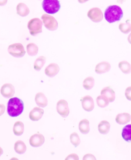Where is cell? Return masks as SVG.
I'll return each mask as SVG.
<instances>
[{"label": "cell", "instance_id": "cell-1", "mask_svg": "<svg viewBox=\"0 0 131 160\" xmlns=\"http://www.w3.org/2000/svg\"><path fill=\"white\" fill-rule=\"evenodd\" d=\"M24 108L23 102L18 98H13L9 100L7 112L12 117H17L23 112Z\"/></svg>", "mask_w": 131, "mask_h": 160}, {"label": "cell", "instance_id": "cell-2", "mask_svg": "<svg viewBox=\"0 0 131 160\" xmlns=\"http://www.w3.org/2000/svg\"><path fill=\"white\" fill-rule=\"evenodd\" d=\"M123 17V10L119 6L117 5L109 6L104 12L105 20L109 23L120 21Z\"/></svg>", "mask_w": 131, "mask_h": 160}, {"label": "cell", "instance_id": "cell-3", "mask_svg": "<svg viewBox=\"0 0 131 160\" xmlns=\"http://www.w3.org/2000/svg\"><path fill=\"white\" fill-rule=\"evenodd\" d=\"M42 7L47 13L54 14L59 12L61 4L59 0H43Z\"/></svg>", "mask_w": 131, "mask_h": 160}, {"label": "cell", "instance_id": "cell-4", "mask_svg": "<svg viewBox=\"0 0 131 160\" xmlns=\"http://www.w3.org/2000/svg\"><path fill=\"white\" fill-rule=\"evenodd\" d=\"M43 23L39 18H34L30 20L28 24V28L32 36H36L42 32Z\"/></svg>", "mask_w": 131, "mask_h": 160}, {"label": "cell", "instance_id": "cell-5", "mask_svg": "<svg viewBox=\"0 0 131 160\" xmlns=\"http://www.w3.org/2000/svg\"><path fill=\"white\" fill-rule=\"evenodd\" d=\"M8 52L9 54L16 58L23 57L26 53L24 47L21 43L10 45L8 48Z\"/></svg>", "mask_w": 131, "mask_h": 160}, {"label": "cell", "instance_id": "cell-6", "mask_svg": "<svg viewBox=\"0 0 131 160\" xmlns=\"http://www.w3.org/2000/svg\"><path fill=\"white\" fill-rule=\"evenodd\" d=\"M41 19L46 28L50 31L56 30L58 27V23L57 21L52 16L48 14H43Z\"/></svg>", "mask_w": 131, "mask_h": 160}, {"label": "cell", "instance_id": "cell-7", "mask_svg": "<svg viewBox=\"0 0 131 160\" xmlns=\"http://www.w3.org/2000/svg\"><path fill=\"white\" fill-rule=\"evenodd\" d=\"M87 15L91 21L95 23L100 22L103 19V12L97 7L91 9L89 11Z\"/></svg>", "mask_w": 131, "mask_h": 160}, {"label": "cell", "instance_id": "cell-8", "mask_svg": "<svg viewBox=\"0 0 131 160\" xmlns=\"http://www.w3.org/2000/svg\"><path fill=\"white\" fill-rule=\"evenodd\" d=\"M57 112L63 118H66L69 114L68 104L65 100H60L57 103Z\"/></svg>", "mask_w": 131, "mask_h": 160}, {"label": "cell", "instance_id": "cell-9", "mask_svg": "<svg viewBox=\"0 0 131 160\" xmlns=\"http://www.w3.org/2000/svg\"><path fill=\"white\" fill-rule=\"evenodd\" d=\"M45 138L43 134L36 133L32 136L29 140V143L31 146L34 147L41 146L44 143Z\"/></svg>", "mask_w": 131, "mask_h": 160}, {"label": "cell", "instance_id": "cell-10", "mask_svg": "<svg viewBox=\"0 0 131 160\" xmlns=\"http://www.w3.org/2000/svg\"><path fill=\"white\" fill-rule=\"evenodd\" d=\"M83 108L87 112H91L94 108V103L92 98L90 96H86L81 99Z\"/></svg>", "mask_w": 131, "mask_h": 160}, {"label": "cell", "instance_id": "cell-11", "mask_svg": "<svg viewBox=\"0 0 131 160\" xmlns=\"http://www.w3.org/2000/svg\"><path fill=\"white\" fill-rule=\"evenodd\" d=\"M15 90L14 86L11 84H5L1 89V93L4 97L10 98L14 95Z\"/></svg>", "mask_w": 131, "mask_h": 160}, {"label": "cell", "instance_id": "cell-12", "mask_svg": "<svg viewBox=\"0 0 131 160\" xmlns=\"http://www.w3.org/2000/svg\"><path fill=\"white\" fill-rule=\"evenodd\" d=\"M59 71L60 67L59 65L56 63H51L46 67L45 72L49 77H53L59 73Z\"/></svg>", "mask_w": 131, "mask_h": 160}, {"label": "cell", "instance_id": "cell-13", "mask_svg": "<svg viewBox=\"0 0 131 160\" xmlns=\"http://www.w3.org/2000/svg\"><path fill=\"white\" fill-rule=\"evenodd\" d=\"M44 113L43 109L39 107H35L30 112L29 118L33 121H37L41 119Z\"/></svg>", "mask_w": 131, "mask_h": 160}, {"label": "cell", "instance_id": "cell-14", "mask_svg": "<svg viewBox=\"0 0 131 160\" xmlns=\"http://www.w3.org/2000/svg\"><path fill=\"white\" fill-rule=\"evenodd\" d=\"M111 69V65L107 62H102L96 65L95 72L99 74L105 73L108 72Z\"/></svg>", "mask_w": 131, "mask_h": 160}, {"label": "cell", "instance_id": "cell-15", "mask_svg": "<svg viewBox=\"0 0 131 160\" xmlns=\"http://www.w3.org/2000/svg\"><path fill=\"white\" fill-rule=\"evenodd\" d=\"M35 101L36 104L40 107L44 108L46 107L48 104L47 98L42 92H39L36 94Z\"/></svg>", "mask_w": 131, "mask_h": 160}, {"label": "cell", "instance_id": "cell-16", "mask_svg": "<svg viewBox=\"0 0 131 160\" xmlns=\"http://www.w3.org/2000/svg\"><path fill=\"white\" fill-rule=\"evenodd\" d=\"M131 120V116L128 113H120L116 118V122L120 125L126 124Z\"/></svg>", "mask_w": 131, "mask_h": 160}, {"label": "cell", "instance_id": "cell-17", "mask_svg": "<svg viewBox=\"0 0 131 160\" xmlns=\"http://www.w3.org/2000/svg\"><path fill=\"white\" fill-rule=\"evenodd\" d=\"M101 94L107 97L110 102H112L115 99V93L114 90L110 86L106 87L101 90Z\"/></svg>", "mask_w": 131, "mask_h": 160}, {"label": "cell", "instance_id": "cell-18", "mask_svg": "<svg viewBox=\"0 0 131 160\" xmlns=\"http://www.w3.org/2000/svg\"><path fill=\"white\" fill-rule=\"evenodd\" d=\"M17 14L21 17H26L28 16L30 12L28 7L25 4L23 3H19L17 7Z\"/></svg>", "mask_w": 131, "mask_h": 160}, {"label": "cell", "instance_id": "cell-19", "mask_svg": "<svg viewBox=\"0 0 131 160\" xmlns=\"http://www.w3.org/2000/svg\"><path fill=\"white\" fill-rule=\"evenodd\" d=\"M98 131L101 134H107L110 130V123L107 121H102L98 124Z\"/></svg>", "mask_w": 131, "mask_h": 160}, {"label": "cell", "instance_id": "cell-20", "mask_svg": "<svg viewBox=\"0 0 131 160\" xmlns=\"http://www.w3.org/2000/svg\"><path fill=\"white\" fill-rule=\"evenodd\" d=\"M79 129L83 134H87L90 131L89 122L87 119L81 120L79 123Z\"/></svg>", "mask_w": 131, "mask_h": 160}, {"label": "cell", "instance_id": "cell-21", "mask_svg": "<svg viewBox=\"0 0 131 160\" xmlns=\"http://www.w3.org/2000/svg\"><path fill=\"white\" fill-rule=\"evenodd\" d=\"M24 130V125L22 122L17 121L13 126V131L14 134L17 136H21Z\"/></svg>", "mask_w": 131, "mask_h": 160}, {"label": "cell", "instance_id": "cell-22", "mask_svg": "<svg viewBox=\"0 0 131 160\" xmlns=\"http://www.w3.org/2000/svg\"><path fill=\"white\" fill-rule=\"evenodd\" d=\"M14 150L17 153L23 154L26 151V145L22 141H17L14 144Z\"/></svg>", "mask_w": 131, "mask_h": 160}, {"label": "cell", "instance_id": "cell-23", "mask_svg": "<svg viewBox=\"0 0 131 160\" xmlns=\"http://www.w3.org/2000/svg\"><path fill=\"white\" fill-rule=\"evenodd\" d=\"M122 137L125 141L131 142V124L124 126L122 131Z\"/></svg>", "mask_w": 131, "mask_h": 160}, {"label": "cell", "instance_id": "cell-24", "mask_svg": "<svg viewBox=\"0 0 131 160\" xmlns=\"http://www.w3.org/2000/svg\"><path fill=\"white\" fill-rule=\"evenodd\" d=\"M96 102L98 106L101 108H104L109 105L110 102L108 98L104 95L101 94L100 96H98L96 99Z\"/></svg>", "mask_w": 131, "mask_h": 160}, {"label": "cell", "instance_id": "cell-25", "mask_svg": "<svg viewBox=\"0 0 131 160\" xmlns=\"http://www.w3.org/2000/svg\"><path fill=\"white\" fill-rule=\"evenodd\" d=\"M118 66L120 69V70L124 73L128 74L131 72V64L126 61L120 62L118 64Z\"/></svg>", "mask_w": 131, "mask_h": 160}, {"label": "cell", "instance_id": "cell-26", "mask_svg": "<svg viewBox=\"0 0 131 160\" xmlns=\"http://www.w3.org/2000/svg\"><path fill=\"white\" fill-rule=\"evenodd\" d=\"M39 51V48L34 43H29L27 45V52L30 56H36Z\"/></svg>", "mask_w": 131, "mask_h": 160}, {"label": "cell", "instance_id": "cell-27", "mask_svg": "<svg viewBox=\"0 0 131 160\" xmlns=\"http://www.w3.org/2000/svg\"><path fill=\"white\" fill-rule=\"evenodd\" d=\"M45 62H46V58L44 56H41L38 58L36 60V61L34 62V69H36L37 71H40L44 65Z\"/></svg>", "mask_w": 131, "mask_h": 160}, {"label": "cell", "instance_id": "cell-28", "mask_svg": "<svg viewBox=\"0 0 131 160\" xmlns=\"http://www.w3.org/2000/svg\"><path fill=\"white\" fill-rule=\"evenodd\" d=\"M94 78L92 77H89L85 79L83 82V87L87 90H90L94 86Z\"/></svg>", "mask_w": 131, "mask_h": 160}, {"label": "cell", "instance_id": "cell-29", "mask_svg": "<svg viewBox=\"0 0 131 160\" xmlns=\"http://www.w3.org/2000/svg\"><path fill=\"white\" fill-rule=\"evenodd\" d=\"M119 29L123 33L127 34L131 32V24L129 23H121L119 25Z\"/></svg>", "mask_w": 131, "mask_h": 160}, {"label": "cell", "instance_id": "cell-30", "mask_svg": "<svg viewBox=\"0 0 131 160\" xmlns=\"http://www.w3.org/2000/svg\"><path fill=\"white\" fill-rule=\"evenodd\" d=\"M70 141L72 144L75 147L79 146L80 142L79 136L76 132H73L70 135Z\"/></svg>", "mask_w": 131, "mask_h": 160}, {"label": "cell", "instance_id": "cell-31", "mask_svg": "<svg viewBox=\"0 0 131 160\" xmlns=\"http://www.w3.org/2000/svg\"><path fill=\"white\" fill-rule=\"evenodd\" d=\"M125 97L129 101H131V86L128 87L126 89L125 92Z\"/></svg>", "mask_w": 131, "mask_h": 160}, {"label": "cell", "instance_id": "cell-32", "mask_svg": "<svg viewBox=\"0 0 131 160\" xmlns=\"http://www.w3.org/2000/svg\"><path fill=\"white\" fill-rule=\"evenodd\" d=\"M66 160H79V158L77 156V154H75V153H73V154H71L69 156H68Z\"/></svg>", "mask_w": 131, "mask_h": 160}, {"label": "cell", "instance_id": "cell-33", "mask_svg": "<svg viewBox=\"0 0 131 160\" xmlns=\"http://www.w3.org/2000/svg\"><path fill=\"white\" fill-rule=\"evenodd\" d=\"M83 160H96V158L92 154H87L83 158Z\"/></svg>", "mask_w": 131, "mask_h": 160}, {"label": "cell", "instance_id": "cell-34", "mask_svg": "<svg viewBox=\"0 0 131 160\" xmlns=\"http://www.w3.org/2000/svg\"><path fill=\"white\" fill-rule=\"evenodd\" d=\"M5 111V106L4 105L0 104V116L4 113Z\"/></svg>", "mask_w": 131, "mask_h": 160}, {"label": "cell", "instance_id": "cell-35", "mask_svg": "<svg viewBox=\"0 0 131 160\" xmlns=\"http://www.w3.org/2000/svg\"><path fill=\"white\" fill-rule=\"evenodd\" d=\"M7 3V0H0V6H4Z\"/></svg>", "mask_w": 131, "mask_h": 160}, {"label": "cell", "instance_id": "cell-36", "mask_svg": "<svg viewBox=\"0 0 131 160\" xmlns=\"http://www.w3.org/2000/svg\"><path fill=\"white\" fill-rule=\"evenodd\" d=\"M128 40L129 42L131 44V33H130V34H129V36H128Z\"/></svg>", "mask_w": 131, "mask_h": 160}, {"label": "cell", "instance_id": "cell-37", "mask_svg": "<svg viewBox=\"0 0 131 160\" xmlns=\"http://www.w3.org/2000/svg\"><path fill=\"white\" fill-rule=\"evenodd\" d=\"M80 3H85L86 2L88 1L89 0H78Z\"/></svg>", "mask_w": 131, "mask_h": 160}, {"label": "cell", "instance_id": "cell-38", "mask_svg": "<svg viewBox=\"0 0 131 160\" xmlns=\"http://www.w3.org/2000/svg\"><path fill=\"white\" fill-rule=\"evenodd\" d=\"M3 150L2 148L1 147H0V156H1L2 154H3Z\"/></svg>", "mask_w": 131, "mask_h": 160}]
</instances>
